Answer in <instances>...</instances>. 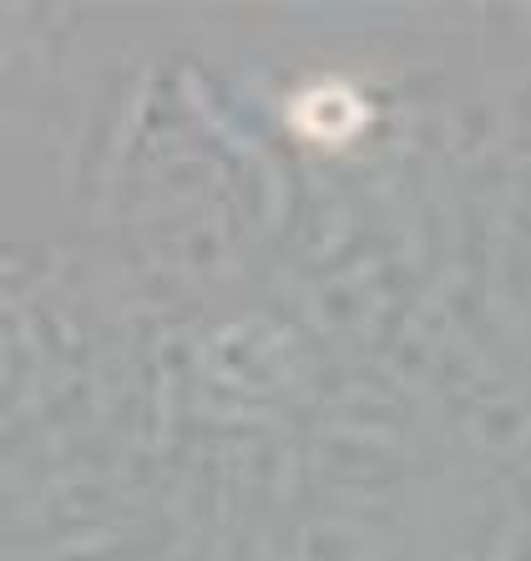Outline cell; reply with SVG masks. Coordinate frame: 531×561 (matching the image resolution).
Masks as SVG:
<instances>
[{
	"instance_id": "6da1fadb",
	"label": "cell",
	"mask_w": 531,
	"mask_h": 561,
	"mask_svg": "<svg viewBox=\"0 0 531 561\" xmlns=\"http://www.w3.org/2000/svg\"><path fill=\"white\" fill-rule=\"evenodd\" d=\"M309 117H298V127L314 131V137H350L360 127V102L350 92H339V87H319V92L304 102Z\"/></svg>"
}]
</instances>
